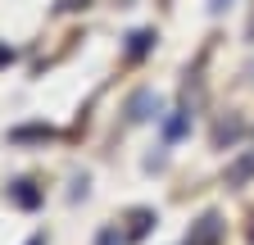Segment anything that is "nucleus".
<instances>
[{
	"instance_id": "9",
	"label": "nucleus",
	"mask_w": 254,
	"mask_h": 245,
	"mask_svg": "<svg viewBox=\"0 0 254 245\" xmlns=\"http://www.w3.org/2000/svg\"><path fill=\"white\" fill-rule=\"evenodd\" d=\"M236 136H241V122H236V118L218 122V132H213V141H218V145H227V141H236Z\"/></svg>"
},
{
	"instance_id": "11",
	"label": "nucleus",
	"mask_w": 254,
	"mask_h": 245,
	"mask_svg": "<svg viewBox=\"0 0 254 245\" xmlns=\"http://www.w3.org/2000/svg\"><path fill=\"white\" fill-rule=\"evenodd\" d=\"M9 59H14V50H5V46H0V68H5V64H9Z\"/></svg>"
},
{
	"instance_id": "4",
	"label": "nucleus",
	"mask_w": 254,
	"mask_h": 245,
	"mask_svg": "<svg viewBox=\"0 0 254 245\" xmlns=\"http://www.w3.org/2000/svg\"><path fill=\"white\" fill-rule=\"evenodd\" d=\"M150 46H154V32H132L127 37V59H145Z\"/></svg>"
},
{
	"instance_id": "12",
	"label": "nucleus",
	"mask_w": 254,
	"mask_h": 245,
	"mask_svg": "<svg viewBox=\"0 0 254 245\" xmlns=\"http://www.w3.org/2000/svg\"><path fill=\"white\" fill-rule=\"evenodd\" d=\"M222 9H227V0H213L209 5V14H222Z\"/></svg>"
},
{
	"instance_id": "1",
	"label": "nucleus",
	"mask_w": 254,
	"mask_h": 245,
	"mask_svg": "<svg viewBox=\"0 0 254 245\" xmlns=\"http://www.w3.org/2000/svg\"><path fill=\"white\" fill-rule=\"evenodd\" d=\"M145 118H159V96L154 91H136L127 100V122H145Z\"/></svg>"
},
{
	"instance_id": "13",
	"label": "nucleus",
	"mask_w": 254,
	"mask_h": 245,
	"mask_svg": "<svg viewBox=\"0 0 254 245\" xmlns=\"http://www.w3.org/2000/svg\"><path fill=\"white\" fill-rule=\"evenodd\" d=\"M27 245H46V236H32V241H27Z\"/></svg>"
},
{
	"instance_id": "6",
	"label": "nucleus",
	"mask_w": 254,
	"mask_h": 245,
	"mask_svg": "<svg viewBox=\"0 0 254 245\" xmlns=\"http://www.w3.org/2000/svg\"><path fill=\"white\" fill-rule=\"evenodd\" d=\"M186 127H190V114H186V109H173V118L164 122V132H168V141L186 136Z\"/></svg>"
},
{
	"instance_id": "3",
	"label": "nucleus",
	"mask_w": 254,
	"mask_h": 245,
	"mask_svg": "<svg viewBox=\"0 0 254 245\" xmlns=\"http://www.w3.org/2000/svg\"><path fill=\"white\" fill-rule=\"evenodd\" d=\"M9 200L18 204V209H41V191L32 186L27 177H18V182H9Z\"/></svg>"
},
{
	"instance_id": "5",
	"label": "nucleus",
	"mask_w": 254,
	"mask_h": 245,
	"mask_svg": "<svg viewBox=\"0 0 254 245\" xmlns=\"http://www.w3.org/2000/svg\"><path fill=\"white\" fill-rule=\"evenodd\" d=\"M50 136H55V132H50V127H41V122H37V127H14V132H9V141H14V145H23V141H50Z\"/></svg>"
},
{
	"instance_id": "10",
	"label": "nucleus",
	"mask_w": 254,
	"mask_h": 245,
	"mask_svg": "<svg viewBox=\"0 0 254 245\" xmlns=\"http://www.w3.org/2000/svg\"><path fill=\"white\" fill-rule=\"evenodd\" d=\"M95 245H123L118 227H100V236H95Z\"/></svg>"
},
{
	"instance_id": "8",
	"label": "nucleus",
	"mask_w": 254,
	"mask_h": 245,
	"mask_svg": "<svg viewBox=\"0 0 254 245\" xmlns=\"http://www.w3.org/2000/svg\"><path fill=\"white\" fill-rule=\"evenodd\" d=\"M250 173H254V155H245V159H241V164L227 173V186H241V182H245Z\"/></svg>"
},
{
	"instance_id": "7",
	"label": "nucleus",
	"mask_w": 254,
	"mask_h": 245,
	"mask_svg": "<svg viewBox=\"0 0 254 245\" xmlns=\"http://www.w3.org/2000/svg\"><path fill=\"white\" fill-rule=\"evenodd\" d=\"M150 223H154V213H150V209H136V213H132V232H127V241H141V236L150 232Z\"/></svg>"
},
{
	"instance_id": "2",
	"label": "nucleus",
	"mask_w": 254,
	"mask_h": 245,
	"mask_svg": "<svg viewBox=\"0 0 254 245\" xmlns=\"http://www.w3.org/2000/svg\"><path fill=\"white\" fill-rule=\"evenodd\" d=\"M218 236H222V218L218 213H204V218L195 223V232L186 236V245H218Z\"/></svg>"
}]
</instances>
